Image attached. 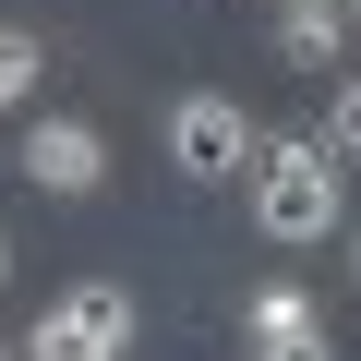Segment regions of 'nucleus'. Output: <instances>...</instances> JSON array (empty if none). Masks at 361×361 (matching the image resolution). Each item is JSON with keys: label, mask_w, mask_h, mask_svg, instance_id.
<instances>
[{"label": "nucleus", "mask_w": 361, "mask_h": 361, "mask_svg": "<svg viewBox=\"0 0 361 361\" xmlns=\"http://www.w3.org/2000/svg\"><path fill=\"white\" fill-rule=\"evenodd\" d=\"M337 205H349V169L325 157V133H265V145H253V229H265L277 253L337 241Z\"/></svg>", "instance_id": "1"}, {"label": "nucleus", "mask_w": 361, "mask_h": 361, "mask_svg": "<svg viewBox=\"0 0 361 361\" xmlns=\"http://www.w3.org/2000/svg\"><path fill=\"white\" fill-rule=\"evenodd\" d=\"M265 361H337V349H265Z\"/></svg>", "instance_id": "9"}, {"label": "nucleus", "mask_w": 361, "mask_h": 361, "mask_svg": "<svg viewBox=\"0 0 361 361\" xmlns=\"http://www.w3.org/2000/svg\"><path fill=\"white\" fill-rule=\"evenodd\" d=\"M277 61L337 85V61H349V0H277Z\"/></svg>", "instance_id": "5"}, {"label": "nucleus", "mask_w": 361, "mask_h": 361, "mask_svg": "<svg viewBox=\"0 0 361 361\" xmlns=\"http://www.w3.org/2000/svg\"><path fill=\"white\" fill-rule=\"evenodd\" d=\"M0 361H25V349H0Z\"/></svg>", "instance_id": "13"}, {"label": "nucleus", "mask_w": 361, "mask_h": 361, "mask_svg": "<svg viewBox=\"0 0 361 361\" xmlns=\"http://www.w3.org/2000/svg\"><path fill=\"white\" fill-rule=\"evenodd\" d=\"M25 180H37V193H97V180H109V133L97 121H73V109H49V121H25V157H13Z\"/></svg>", "instance_id": "4"}, {"label": "nucleus", "mask_w": 361, "mask_h": 361, "mask_svg": "<svg viewBox=\"0 0 361 361\" xmlns=\"http://www.w3.org/2000/svg\"><path fill=\"white\" fill-rule=\"evenodd\" d=\"M241 325H253V349H325V301H313L301 277H265Z\"/></svg>", "instance_id": "6"}, {"label": "nucleus", "mask_w": 361, "mask_h": 361, "mask_svg": "<svg viewBox=\"0 0 361 361\" xmlns=\"http://www.w3.org/2000/svg\"><path fill=\"white\" fill-rule=\"evenodd\" d=\"M349 37H361V0H349Z\"/></svg>", "instance_id": "11"}, {"label": "nucleus", "mask_w": 361, "mask_h": 361, "mask_svg": "<svg viewBox=\"0 0 361 361\" xmlns=\"http://www.w3.org/2000/svg\"><path fill=\"white\" fill-rule=\"evenodd\" d=\"M325 157H337V169H361V73H337V85H325Z\"/></svg>", "instance_id": "7"}, {"label": "nucleus", "mask_w": 361, "mask_h": 361, "mask_svg": "<svg viewBox=\"0 0 361 361\" xmlns=\"http://www.w3.org/2000/svg\"><path fill=\"white\" fill-rule=\"evenodd\" d=\"M0 289H13V241H0Z\"/></svg>", "instance_id": "10"}, {"label": "nucleus", "mask_w": 361, "mask_h": 361, "mask_svg": "<svg viewBox=\"0 0 361 361\" xmlns=\"http://www.w3.org/2000/svg\"><path fill=\"white\" fill-rule=\"evenodd\" d=\"M253 109L241 97H169V169L180 180H253Z\"/></svg>", "instance_id": "3"}, {"label": "nucleus", "mask_w": 361, "mask_h": 361, "mask_svg": "<svg viewBox=\"0 0 361 361\" xmlns=\"http://www.w3.org/2000/svg\"><path fill=\"white\" fill-rule=\"evenodd\" d=\"M37 73H49V61H37V37H13V25H0V121L37 97Z\"/></svg>", "instance_id": "8"}, {"label": "nucleus", "mask_w": 361, "mask_h": 361, "mask_svg": "<svg viewBox=\"0 0 361 361\" xmlns=\"http://www.w3.org/2000/svg\"><path fill=\"white\" fill-rule=\"evenodd\" d=\"M25 361H133V289H109V277L61 289L25 325Z\"/></svg>", "instance_id": "2"}, {"label": "nucleus", "mask_w": 361, "mask_h": 361, "mask_svg": "<svg viewBox=\"0 0 361 361\" xmlns=\"http://www.w3.org/2000/svg\"><path fill=\"white\" fill-rule=\"evenodd\" d=\"M349 277H361V241H349Z\"/></svg>", "instance_id": "12"}]
</instances>
